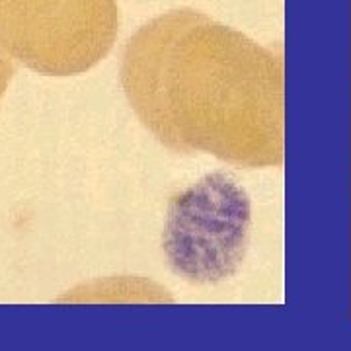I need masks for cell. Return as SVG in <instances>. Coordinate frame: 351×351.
I'll list each match as a JSON object with an SVG mask.
<instances>
[{"mask_svg":"<svg viewBox=\"0 0 351 351\" xmlns=\"http://www.w3.org/2000/svg\"><path fill=\"white\" fill-rule=\"evenodd\" d=\"M121 86L170 151L240 168L283 162L281 55L207 14L178 8L141 25L123 51Z\"/></svg>","mask_w":351,"mask_h":351,"instance_id":"6da1fadb","label":"cell"},{"mask_svg":"<svg viewBox=\"0 0 351 351\" xmlns=\"http://www.w3.org/2000/svg\"><path fill=\"white\" fill-rule=\"evenodd\" d=\"M117 32V0H0V47L39 75L86 73Z\"/></svg>","mask_w":351,"mask_h":351,"instance_id":"7a4b0ae2","label":"cell"},{"mask_svg":"<svg viewBox=\"0 0 351 351\" xmlns=\"http://www.w3.org/2000/svg\"><path fill=\"white\" fill-rule=\"evenodd\" d=\"M250 199L239 182L217 172L172 197L162 248L170 267L191 283H219L244 262Z\"/></svg>","mask_w":351,"mask_h":351,"instance_id":"3957f363","label":"cell"},{"mask_svg":"<svg viewBox=\"0 0 351 351\" xmlns=\"http://www.w3.org/2000/svg\"><path fill=\"white\" fill-rule=\"evenodd\" d=\"M14 75H16V64H14L12 57L0 47V98L8 90V84Z\"/></svg>","mask_w":351,"mask_h":351,"instance_id":"277c9868","label":"cell"}]
</instances>
